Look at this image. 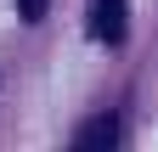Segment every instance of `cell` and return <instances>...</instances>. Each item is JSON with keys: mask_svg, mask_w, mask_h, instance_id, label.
Returning a JSON list of instances; mask_svg holds the SVG:
<instances>
[{"mask_svg": "<svg viewBox=\"0 0 158 152\" xmlns=\"http://www.w3.org/2000/svg\"><path fill=\"white\" fill-rule=\"evenodd\" d=\"M118 141V118L113 113H102V118H90L85 130H79V152H107Z\"/></svg>", "mask_w": 158, "mask_h": 152, "instance_id": "2", "label": "cell"}, {"mask_svg": "<svg viewBox=\"0 0 158 152\" xmlns=\"http://www.w3.org/2000/svg\"><path fill=\"white\" fill-rule=\"evenodd\" d=\"M90 34H96L102 45H124V0H96Z\"/></svg>", "mask_w": 158, "mask_h": 152, "instance_id": "1", "label": "cell"}, {"mask_svg": "<svg viewBox=\"0 0 158 152\" xmlns=\"http://www.w3.org/2000/svg\"><path fill=\"white\" fill-rule=\"evenodd\" d=\"M17 17H23V23H40V17H45V0H17Z\"/></svg>", "mask_w": 158, "mask_h": 152, "instance_id": "3", "label": "cell"}]
</instances>
